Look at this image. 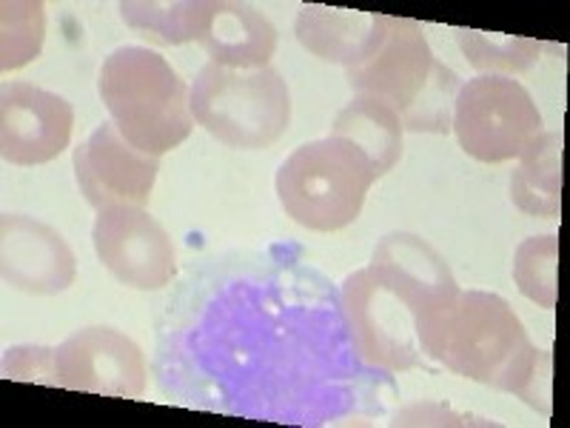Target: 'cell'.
Here are the masks:
<instances>
[{"label": "cell", "mask_w": 570, "mask_h": 428, "mask_svg": "<svg viewBox=\"0 0 570 428\" xmlns=\"http://www.w3.org/2000/svg\"><path fill=\"white\" fill-rule=\"evenodd\" d=\"M420 349L448 371L551 415V354L531 343L505 298L460 292L440 318L422 325Z\"/></svg>", "instance_id": "cell-1"}, {"label": "cell", "mask_w": 570, "mask_h": 428, "mask_svg": "<svg viewBox=\"0 0 570 428\" xmlns=\"http://www.w3.org/2000/svg\"><path fill=\"white\" fill-rule=\"evenodd\" d=\"M98 91L117 132L146 155H166L191 135V89L149 46L115 49L100 66Z\"/></svg>", "instance_id": "cell-2"}, {"label": "cell", "mask_w": 570, "mask_h": 428, "mask_svg": "<svg viewBox=\"0 0 570 428\" xmlns=\"http://www.w3.org/2000/svg\"><path fill=\"white\" fill-rule=\"evenodd\" d=\"M356 95H374L400 115L405 132L448 135L454 120V100L462 80L454 69L436 60L422 23L409 18L391 20L383 49L368 64L345 69Z\"/></svg>", "instance_id": "cell-3"}, {"label": "cell", "mask_w": 570, "mask_h": 428, "mask_svg": "<svg viewBox=\"0 0 570 428\" xmlns=\"http://www.w3.org/2000/svg\"><path fill=\"white\" fill-rule=\"evenodd\" d=\"M374 181L368 157L343 137L328 135L285 157L277 172V197L299 226L337 232L360 217Z\"/></svg>", "instance_id": "cell-4"}, {"label": "cell", "mask_w": 570, "mask_h": 428, "mask_svg": "<svg viewBox=\"0 0 570 428\" xmlns=\"http://www.w3.org/2000/svg\"><path fill=\"white\" fill-rule=\"evenodd\" d=\"M191 117L232 149H268L292 124V95L277 69L206 64L188 91Z\"/></svg>", "instance_id": "cell-5"}, {"label": "cell", "mask_w": 570, "mask_h": 428, "mask_svg": "<svg viewBox=\"0 0 570 428\" xmlns=\"http://www.w3.org/2000/svg\"><path fill=\"white\" fill-rule=\"evenodd\" d=\"M451 129L468 157L505 163L522 155L542 135V111L519 80L480 75L456 91Z\"/></svg>", "instance_id": "cell-6"}, {"label": "cell", "mask_w": 570, "mask_h": 428, "mask_svg": "<svg viewBox=\"0 0 570 428\" xmlns=\"http://www.w3.org/2000/svg\"><path fill=\"white\" fill-rule=\"evenodd\" d=\"M343 312L365 363L385 371H409L420 363L416 309L389 274L374 266L348 274Z\"/></svg>", "instance_id": "cell-7"}, {"label": "cell", "mask_w": 570, "mask_h": 428, "mask_svg": "<svg viewBox=\"0 0 570 428\" xmlns=\"http://www.w3.org/2000/svg\"><path fill=\"white\" fill-rule=\"evenodd\" d=\"M91 243L106 272L129 289L160 292L175 280V243L146 208L109 206L98 212Z\"/></svg>", "instance_id": "cell-8"}, {"label": "cell", "mask_w": 570, "mask_h": 428, "mask_svg": "<svg viewBox=\"0 0 570 428\" xmlns=\"http://www.w3.org/2000/svg\"><path fill=\"white\" fill-rule=\"evenodd\" d=\"M60 386L83 395L140 397L149 383L140 346L111 325H89L55 349Z\"/></svg>", "instance_id": "cell-9"}, {"label": "cell", "mask_w": 570, "mask_h": 428, "mask_svg": "<svg viewBox=\"0 0 570 428\" xmlns=\"http://www.w3.org/2000/svg\"><path fill=\"white\" fill-rule=\"evenodd\" d=\"M160 157L131 146L115 124H100L89 140L75 146V177L91 208H146L155 188Z\"/></svg>", "instance_id": "cell-10"}, {"label": "cell", "mask_w": 570, "mask_h": 428, "mask_svg": "<svg viewBox=\"0 0 570 428\" xmlns=\"http://www.w3.org/2000/svg\"><path fill=\"white\" fill-rule=\"evenodd\" d=\"M75 129V109L63 95L14 80L0 95V155L12 166H43L63 155Z\"/></svg>", "instance_id": "cell-11"}, {"label": "cell", "mask_w": 570, "mask_h": 428, "mask_svg": "<svg viewBox=\"0 0 570 428\" xmlns=\"http://www.w3.org/2000/svg\"><path fill=\"white\" fill-rule=\"evenodd\" d=\"M0 274L18 292L52 298L75 283L78 257L58 228L9 212L0 221Z\"/></svg>", "instance_id": "cell-12"}, {"label": "cell", "mask_w": 570, "mask_h": 428, "mask_svg": "<svg viewBox=\"0 0 570 428\" xmlns=\"http://www.w3.org/2000/svg\"><path fill=\"white\" fill-rule=\"evenodd\" d=\"M371 266L389 274L402 292L409 294L420 329L440 318L462 292L448 260L431 243L409 232H394L383 237L374 249Z\"/></svg>", "instance_id": "cell-13"}, {"label": "cell", "mask_w": 570, "mask_h": 428, "mask_svg": "<svg viewBox=\"0 0 570 428\" xmlns=\"http://www.w3.org/2000/svg\"><path fill=\"white\" fill-rule=\"evenodd\" d=\"M389 14L360 12V9L303 7L294 23L303 49L325 64H340L345 69L368 64L391 32Z\"/></svg>", "instance_id": "cell-14"}, {"label": "cell", "mask_w": 570, "mask_h": 428, "mask_svg": "<svg viewBox=\"0 0 570 428\" xmlns=\"http://www.w3.org/2000/svg\"><path fill=\"white\" fill-rule=\"evenodd\" d=\"M197 43L206 49L212 64L226 69H266L277 49V29L268 14L252 3L208 0V14Z\"/></svg>", "instance_id": "cell-15"}, {"label": "cell", "mask_w": 570, "mask_h": 428, "mask_svg": "<svg viewBox=\"0 0 570 428\" xmlns=\"http://www.w3.org/2000/svg\"><path fill=\"white\" fill-rule=\"evenodd\" d=\"M402 124L400 115L385 100L374 95H356L331 126V135L343 137L363 152L374 166L376 181L389 175L402 157Z\"/></svg>", "instance_id": "cell-16"}, {"label": "cell", "mask_w": 570, "mask_h": 428, "mask_svg": "<svg viewBox=\"0 0 570 428\" xmlns=\"http://www.w3.org/2000/svg\"><path fill=\"white\" fill-rule=\"evenodd\" d=\"M511 201L519 212L537 217L562 214V135L542 132L519 155V169L511 175Z\"/></svg>", "instance_id": "cell-17"}, {"label": "cell", "mask_w": 570, "mask_h": 428, "mask_svg": "<svg viewBox=\"0 0 570 428\" xmlns=\"http://www.w3.org/2000/svg\"><path fill=\"white\" fill-rule=\"evenodd\" d=\"M117 12L142 38L177 46L197 40L208 14V0H124L117 3Z\"/></svg>", "instance_id": "cell-18"}, {"label": "cell", "mask_w": 570, "mask_h": 428, "mask_svg": "<svg viewBox=\"0 0 570 428\" xmlns=\"http://www.w3.org/2000/svg\"><path fill=\"white\" fill-rule=\"evenodd\" d=\"M462 52L473 69L482 75H502L513 78L531 69L542 55V43L531 38H513V35L480 32V29H456Z\"/></svg>", "instance_id": "cell-19"}, {"label": "cell", "mask_w": 570, "mask_h": 428, "mask_svg": "<svg viewBox=\"0 0 570 428\" xmlns=\"http://www.w3.org/2000/svg\"><path fill=\"white\" fill-rule=\"evenodd\" d=\"M0 12V66L3 71L32 64L43 52L46 7L40 0H7Z\"/></svg>", "instance_id": "cell-20"}, {"label": "cell", "mask_w": 570, "mask_h": 428, "mask_svg": "<svg viewBox=\"0 0 570 428\" xmlns=\"http://www.w3.org/2000/svg\"><path fill=\"white\" fill-rule=\"evenodd\" d=\"M559 234H537L519 243L513 254V283L542 309L557 305Z\"/></svg>", "instance_id": "cell-21"}, {"label": "cell", "mask_w": 570, "mask_h": 428, "mask_svg": "<svg viewBox=\"0 0 570 428\" xmlns=\"http://www.w3.org/2000/svg\"><path fill=\"white\" fill-rule=\"evenodd\" d=\"M3 377L20 380V383L60 386L58 366H55V349H40V346L7 349V354H3Z\"/></svg>", "instance_id": "cell-22"}]
</instances>
